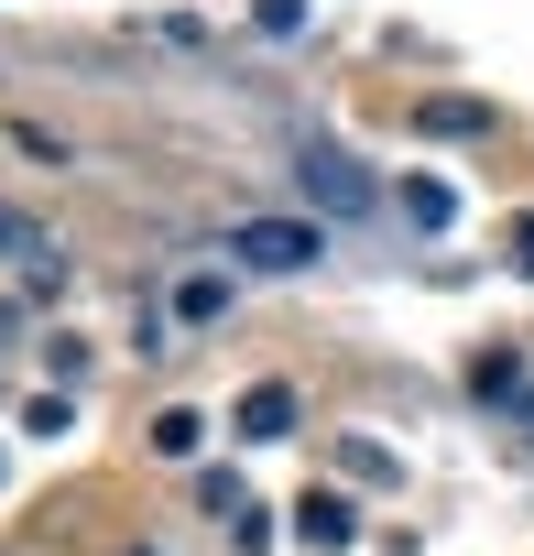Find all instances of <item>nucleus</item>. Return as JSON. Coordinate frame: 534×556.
<instances>
[{
  "mask_svg": "<svg viewBox=\"0 0 534 556\" xmlns=\"http://www.w3.org/2000/svg\"><path fill=\"white\" fill-rule=\"evenodd\" d=\"M339 469H349L360 491H382V480H393V447H382V437H339Z\"/></svg>",
  "mask_w": 534,
  "mask_h": 556,
  "instance_id": "8",
  "label": "nucleus"
},
{
  "mask_svg": "<svg viewBox=\"0 0 534 556\" xmlns=\"http://www.w3.org/2000/svg\"><path fill=\"white\" fill-rule=\"evenodd\" d=\"M0 480H12V458H0Z\"/></svg>",
  "mask_w": 534,
  "mask_h": 556,
  "instance_id": "14",
  "label": "nucleus"
},
{
  "mask_svg": "<svg viewBox=\"0 0 534 556\" xmlns=\"http://www.w3.org/2000/svg\"><path fill=\"white\" fill-rule=\"evenodd\" d=\"M196 447H207V426H196L186 404H164V415H153V458H196Z\"/></svg>",
  "mask_w": 534,
  "mask_h": 556,
  "instance_id": "7",
  "label": "nucleus"
},
{
  "mask_svg": "<svg viewBox=\"0 0 534 556\" xmlns=\"http://www.w3.org/2000/svg\"><path fill=\"white\" fill-rule=\"evenodd\" d=\"M284 426H295V382H251V393H240V437H251V447H274Z\"/></svg>",
  "mask_w": 534,
  "mask_h": 556,
  "instance_id": "5",
  "label": "nucleus"
},
{
  "mask_svg": "<svg viewBox=\"0 0 534 556\" xmlns=\"http://www.w3.org/2000/svg\"><path fill=\"white\" fill-rule=\"evenodd\" d=\"M23 437H66V393H34L23 404Z\"/></svg>",
  "mask_w": 534,
  "mask_h": 556,
  "instance_id": "11",
  "label": "nucleus"
},
{
  "mask_svg": "<svg viewBox=\"0 0 534 556\" xmlns=\"http://www.w3.org/2000/svg\"><path fill=\"white\" fill-rule=\"evenodd\" d=\"M415 131H425V142H480V131H491V99H425Z\"/></svg>",
  "mask_w": 534,
  "mask_h": 556,
  "instance_id": "6",
  "label": "nucleus"
},
{
  "mask_svg": "<svg viewBox=\"0 0 534 556\" xmlns=\"http://www.w3.org/2000/svg\"><path fill=\"white\" fill-rule=\"evenodd\" d=\"M218 306H229V273H186V285H175V317H196V328H207Z\"/></svg>",
  "mask_w": 534,
  "mask_h": 556,
  "instance_id": "9",
  "label": "nucleus"
},
{
  "mask_svg": "<svg viewBox=\"0 0 534 556\" xmlns=\"http://www.w3.org/2000/svg\"><path fill=\"white\" fill-rule=\"evenodd\" d=\"M262 34H306V0H262Z\"/></svg>",
  "mask_w": 534,
  "mask_h": 556,
  "instance_id": "12",
  "label": "nucleus"
},
{
  "mask_svg": "<svg viewBox=\"0 0 534 556\" xmlns=\"http://www.w3.org/2000/svg\"><path fill=\"white\" fill-rule=\"evenodd\" d=\"M404 218H415V229H447V218H458V197L425 175V186H404Z\"/></svg>",
  "mask_w": 534,
  "mask_h": 556,
  "instance_id": "10",
  "label": "nucleus"
},
{
  "mask_svg": "<svg viewBox=\"0 0 534 556\" xmlns=\"http://www.w3.org/2000/svg\"><path fill=\"white\" fill-rule=\"evenodd\" d=\"M295 186H306V197H317L328 218H360V207H371V175H360V153H339V142H306Z\"/></svg>",
  "mask_w": 534,
  "mask_h": 556,
  "instance_id": "2",
  "label": "nucleus"
},
{
  "mask_svg": "<svg viewBox=\"0 0 534 556\" xmlns=\"http://www.w3.org/2000/svg\"><path fill=\"white\" fill-rule=\"evenodd\" d=\"M251 273H317L328 262V240L306 229V218H240V240H229Z\"/></svg>",
  "mask_w": 534,
  "mask_h": 556,
  "instance_id": "1",
  "label": "nucleus"
},
{
  "mask_svg": "<svg viewBox=\"0 0 534 556\" xmlns=\"http://www.w3.org/2000/svg\"><path fill=\"white\" fill-rule=\"evenodd\" d=\"M295 545H306V556H349V545H360V513H349V491H328V480H317V491L295 502Z\"/></svg>",
  "mask_w": 534,
  "mask_h": 556,
  "instance_id": "3",
  "label": "nucleus"
},
{
  "mask_svg": "<svg viewBox=\"0 0 534 556\" xmlns=\"http://www.w3.org/2000/svg\"><path fill=\"white\" fill-rule=\"evenodd\" d=\"M0 262H23L34 285H55V273H66V251H55V229H44V218H23V207H0Z\"/></svg>",
  "mask_w": 534,
  "mask_h": 556,
  "instance_id": "4",
  "label": "nucleus"
},
{
  "mask_svg": "<svg viewBox=\"0 0 534 556\" xmlns=\"http://www.w3.org/2000/svg\"><path fill=\"white\" fill-rule=\"evenodd\" d=\"M512 251H523V262H512V273H534V207H523V218H512Z\"/></svg>",
  "mask_w": 534,
  "mask_h": 556,
  "instance_id": "13",
  "label": "nucleus"
}]
</instances>
